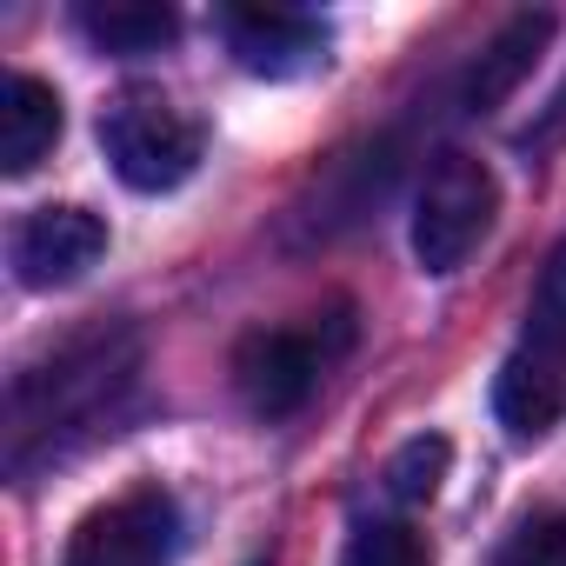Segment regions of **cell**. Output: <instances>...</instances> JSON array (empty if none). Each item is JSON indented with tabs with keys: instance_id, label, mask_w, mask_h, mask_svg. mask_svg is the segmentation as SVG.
Returning a JSON list of instances; mask_svg holds the SVG:
<instances>
[{
	"instance_id": "6da1fadb",
	"label": "cell",
	"mask_w": 566,
	"mask_h": 566,
	"mask_svg": "<svg viewBox=\"0 0 566 566\" xmlns=\"http://www.w3.org/2000/svg\"><path fill=\"white\" fill-rule=\"evenodd\" d=\"M140 387V334L134 327H94L74 334L67 347H54L41 367H28L8 387V460L14 480L81 453L87 440L114 433V413L134 400Z\"/></svg>"
},
{
	"instance_id": "7a4b0ae2",
	"label": "cell",
	"mask_w": 566,
	"mask_h": 566,
	"mask_svg": "<svg viewBox=\"0 0 566 566\" xmlns=\"http://www.w3.org/2000/svg\"><path fill=\"white\" fill-rule=\"evenodd\" d=\"M493 413L513 440H546L566 420V240L546 253L526 327L493 380Z\"/></svg>"
},
{
	"instance_id": "3957f363",
	"label": "cell",
	"mask_w": 566,
	"mask_h": 566,
	"mask_svg": "<svg viewBox=\"0 0 566 566\" xmlns=\"http://www.w3.org/2000/svg\"><path fill=\"white\" fill-rule=\"evenodd\" d=\"M354 340V314H314L307 327H253L233 347V387L260 420H287L314 400V387L327 380V367L347 354Z\"/></svg>"
},
{
	"instance_id": "277c9868",
	"label": "cell",
	"mask_w": 566,
	"mask_h": 566,
	"mask_svg": "<svg viewBox=\"0 0 566 566\" xmlns=\"http://www.w3.org/2000/svg\"><path fill=\"white\" fill-rule=\"evenodd\" d=\"M101 154L134 193H174L200 167L207 134L160 87H127L101 107Z\"/></svg>"
},
{
	"instance_id": "5b68a950",
	"label": "cell",
	"mask_w": 566,
	"mask_h": 566,
	"mask_svg": "<svg viewBox=\"0 0 566 566\" xmlns=\"http://www.w3.org/2000/svg\"><path fill=\"white\" fill-rule=\"evenodd\" d=\"M500 213V180L473 154H440L413 200V260L427 273H460Z\"/></svg>"
},
{
	"instance_id": "8992f818",
	"label": "cell",
	"mask_w": 566,
	"mask_h": 566,
	"mask_svg": "<svg viewBox=\"0 0 566 566\" xmlns=\"http://www.w3.org/2000/svg\"><path fill=\"white\" fill-rule=\"evenodd\" d=\"M180 553V506L160 486H134L107 506H94L74 533L61 566H174Z\"/></svg>"
},
{
	"instance_id": "52a82bcc",
	"label": "cell",
	"mask_w": 566,
	"mask_h": 566,
	"mask_svg": "<svg viewBox=\"0 0 566 566\" xmlns=\"http://www.w3.org/2000/svg\"><path fill=\"white\" fill-rule=\"evenodd\" d=\"M213 28L227 54L260 81H294L327 61V28L301 8H220Z\"/></svg>"
},
{
	"instance_id": "ba28073f",
	"label": "cell",
	"mask_w": 566,
	"mask_h": 566,
	"mask_svg": "<svg viewBox=\"0 0 566 566\" xmlns=\"http://www.w3.org/2000/svg\"><path fill=\"white\" fill-rule=\"evenodd\" d=\"M107 253V220L87 207H34L14 227V266L28 287H74Z\"/></svg>"
},
{
	"instance_id": "9c48e42d",
	"label": "cell",
	"mask_w": 566,
	"mask_h": 566,
	"mask_svg": "<svg viewBox=\"0 0 566 566\" xmlns=\"http://www.w3.org/2000/svg\"><path fill=\"white\" fill-rule=\"evenodd\" d=\"M553 28H559V21H553L546 8L513 14V21L480 48V61L467 67V81H460V107H467V114H493L500 101H513V94L533 81V67H539V54H546Z\"/></svg>"
},
{
	"instance_id": "30bf717a",
	"label": "cell",
	"mask_w": 566,
	"mask_h": 566,
	"mask_svg": "<svg viewBox=\"0 0 566 566\" xmlns=\"http://www.w3.org/2000/svg\"><path fill=\"white\" fill-rule=\"evenodd\" d=\"M61 94L41 74H8L0 81V174H34L54 140H61Z\"/></svg>"
},
{
	"instance_id": "8fae6325",
	"label": "cell",
	"mask_w": 566,
	"mask_h": 566,
	"mask_svg": "<svg viewBox=\"0 0 566 566\" xmlns=\"http://www.w3.org/2000/svg\"><path fill=\"white\" fill-rule=\"evenodd\" d=\"M81 34L107 54H160L174 34H180V14L160 8V0H87L74 14Z\"/></svg>"
},
{
	"instance_id": "7c38bea8",
	"label": "cell",
	"mask_w": 566,
	"mask_h": 566,
	"mask_svg": "<svg viewBox=\"0 0 566 566\" xmlns=\"http://www.w3.org/2000/svg\"><path fill=\"white\" fill-rule=\"evenodd\" d=\"M447 460H453V447H447L440 433H413V440L387 460V493H394L400 506L433 500V493H440V480H447Z\"/></svg>"
},
{
	"instance_id": "4fadbf2b",
	"label": "cell",
	"mask_w": 566,
	"mask_h": 566,
	"mask_svg": "<svg viewBox=\"0 0 566 566\" xmlns=\"http://www.w3.org/2000/svg\"><path fill=\"white\" fill-rule=\"evenodd\" d=\"M340 566H433V546L420 526L407 520H367L354 539H347V559Z\"/></svg>"
},
{
	"instance_id": "5bb4252c",
	"label": "cell",
	"mask_w": 566,
	"mask_h": 566,
	"mask_svg": "<svg viewBox=\"0 0 566 566\" xmlns=\"http://www.w3.org/2000/svg\"><path fill=\"white\" fill-rule=\"evenodd\" d=\"M493 566H566V513H533L506 533Z\"/></svg>"
}]
</instances>
